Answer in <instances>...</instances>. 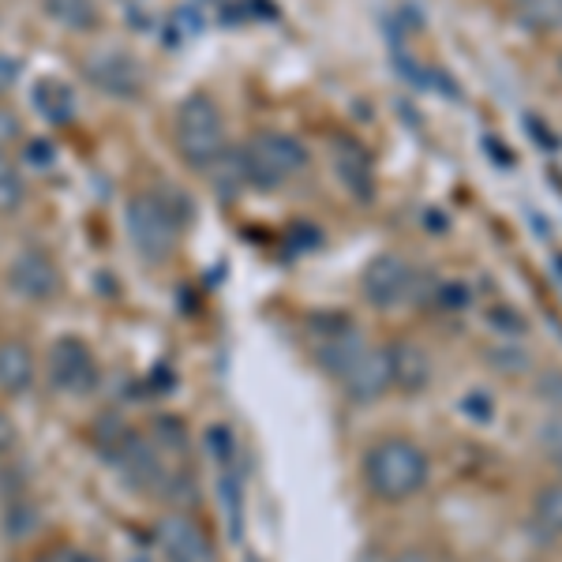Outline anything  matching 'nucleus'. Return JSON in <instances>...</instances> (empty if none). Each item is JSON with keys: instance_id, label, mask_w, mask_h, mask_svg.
Listing matches in <instances>:
<instances>
[{"instance_id": "f257e3e1", "label": "nucleus", "mask_w": 562, "mask_h": 562, "mask_svg": "<svg viewBox=\"0 0 562 562\" xmlns=\"http://www.w3.org/2000/svg\"><path fill=\"white\" fill-rule=\"evenodd\" d=\"M431 461L405 435H386L364 450V484L379 503H405L428 487Z\"/></svg>"}, {"instance_id": "f03ea898", "label": "nucleus", "mask_w": 562, "mask_h": 562, "mask_svg": "<svg viewBox=\"0 0 562 562\" xmlns=\"http://www.w3.org/2000/svg\"><path fill=\"white\" fill-rule=\"evenodd\" d=\"M244 184L251 188H278L285 180H293L296 173L307 169V150L301 147V139L285 132H256L237 154Z\"/></svg>"}, {"instance_id": "7ed1b4c3", "label": "nucleus", "mask_w": 562, "mask_h": 562, "mask_svg": "<svg viewBox=\"0 0 562 562\" xmlns=\"http://www.w3.org/2000/svg\"><path fill=\"white\" fill-rule=\"evenodd\" d=\"M128 233L147 259L161 262L173 256L180 237V211L166 192H139L128 203Z\"/></svg>"}, {"instance_id": "20e7f679", "label": "nucleus", "mask_w": 562, "mask_h": 562, "mask_svg": "<svg viewBox=\"0 0 562 562\" xmlns=\"http://www.w3.org/2000/svg\"><path fill=\"white\" fill-rule=\"evenodd\" d=\"M177 150L195 169H211L225 154V121L211 98L195 94L177 109Z\"/></svg>"}, {"instance_id": "39448f33", "label": "nucleus", "mask_w": 562, "mask_h": 562, "mask_svg": "<svg viewBox=\"0 0 562 562\" xmlns=\"http://www.w3.org/2000/svg\"><path fill=\"white\" fill-rule=\"evenodd\" d=\"M307 346H312L315 364L341 383V375L357 364V357L368 349V341L364 330L349 315H315L307 323Z\"/></svg>"}, {"instance_id": "423d86ee", "label": "nucleus", "mask_w": 562, "mask_h": 562, "mask_svg": "<svg viewBox=\"0 0 562 562\" xmlns=\"http://www.w3.org/2000/svg\"><path fill=\"white\" fill-rule=\"evenodd\" d=\"M360 289H364V301L375 307H402L409 301H420V274L405 256L397 251H379L375 259L360 274Z\"/></svg>"}, {"instance_id": "0eeeda50", "label": "nucleus", "mask_w": 562, "mask_h": 562, "mask_svg": "<svg viewBox=\"0 0 562 562\" xmlns=\"http://www.w3.org/2000/svg\"><path fill=\"white\" fill-rule=\"evenodd\" d=\"M49 379L65 394H90L98 386V360L79 338H57L49 349Z\"/></svg>"}, {"instance_id": "6e6552de", "label": "nucleus", "mask_w": 562, "mask_h": 562, "mask_svg": "<svg viewBox=\"0 0 562 562\" xmlns=\"http://www.w3.org/2000/svg\"><path fill=\"white\" fill-rule=\"evenodd\" d=\"M154 548L166 562H214V548L206 532L184 514H169L154 525Z\"/></svg>"}, {"instance_id": "1a4fd4ad", "label": "nucleus", "mask_w": 562, "mask_h": 562, "mask_svg": "<svg viewBox=\"0 0 562 562\" xmlns=\"http://www.w3.org/2000/svg\"><path fill=\"white\" fill-rule=\"evenodd\" d=\"M8 285L23 296V301H53L60 293V267L53 262L49 251L23 248L8 267Z\"/></svg>"}, {"instance_id": "9d476101", "label": "nucleus", "mask_w": 562, "mask_h": 562, "mask_svg": "<svg viewBox=\"0 0 562 562\" xmlns=\"http://www.w3.org/2000/svg\"><path fill=\"white\" fill-rule=\"evenodd\" d=\"M87 79L98 90L113 94V98H135L143 90V68H139V60L128 57V53H116V49L94 53V57L87 60Z\"/></svg>"}, {"instance_id": "9b49d317", "label": "nucleus", "mask_w": 562, "mask_h": 562, "mask_svg": "<svg viewBox=\"0 0 562 562\" xmlns=\"http://www.w3.org/2000/svg\"><path fill=\"white\" fill-rule=\"evenodd\" d=\"M341 386H346V394L352 402H375V397H383L390 390V357L386 349H364L357 357V364H352L346 375H341Z\"/></svg>"}, {"instance_id": "f8f14e48", "label": "nucleus", "mask_w": 562, "mask_h": 562, "mask_svg": "<svg viewBox=\"0 0 562 562\" xmlns=\"http://www.w3.org/2000/svg\"><path fill=\"white\" fill-rule=\"evenodd\" d=\"M390 357V386H397L402 394H420L431 383V360L428 352L413 341H397L386 349Z\"/></svg>"}, {"instance_id": "ddd939ff", "label": "nucleus", "mask_w": 562, "mask_h": 562, "mask_svg": "<svg viewBox=\"0 0 562 562\" xmlns=\"http://www.w3.org/2000/svg\"><path fill=\"white\" fill-rule=\"evenodd\" d=\"M334 166H338V177L352 188V195H357V199H371V188H375V180H371L368 150L360 147V143H352V139H338V143H334Z\"/></svg>"}, {"instance_id": "4468645a", "label": "nucleus", "mask_w": 562, "mask_h": 562, "mask_svg": "<svg viewBox=\"0 0 562 562\" xmlns=\"http://www.w3.org/2000/svg\"><path fill=\"white\" fill-rule=\"evenodd\" d=\"M510 15L532 34L562 31V0H510Z\"/></svg>"}, {"instance_id": "2eb2a0df", "label": "nucleus", "mask_w": 562, "mask_h": 562, "mask_svg": "<svg viewBox=\"0 0 562 562\" xmlns=\"http://www.w3.org/2000/svg\"><path fill=\"white\" fill-rule=\"evenodd\" d=\"M31 383H34L31 349L20 346V341H8V346H0V390H8V394H23Z\"/></svg>"}, {"instance_id": "dca6fc26", "label": "nucleus", "mask_w": 562, "mask_h": 562, "mask_svg": "<svg viewBox=\"0 0 562 562\" xmlns=\"http://www.w3.org/2000/svg\"><path fill=\"white\" fill-rule=\"evenodd\" d=\"M34 102H38V109L53 124H65L71 121V113H76V94H71V87L60 83V79H42V83L34 87Z\"/></svg>"}, {"instance_id": "f3484780", "label": "nucleus", "mask_w": 562, "mask_h": 562, "mask_svg": "<svg viewBox=\"0 0 562 562\" xmlns=\"http://www.w3.org/2000/svg\"><path fill=\"white\" fill-rule=\"evenodd\" d=\"M45 12L68 31H90L98 26V4L94 0H45Z\"/></svg>"}, {"instance_id": "a211bd4d", "label": "nucleus", "mask_w": 562, "mask_h": 562, "mask_svg": "<svg viewBox=\"0 0 562 562\" xmlns=\"http://www.w3.org/2000/svg\"><path fill=\"white\" fill-rule=\"evenodd\" d=\"M23 203H26L23 173L12 166V161L4 158V154H0V217H4V214H15Z\"/></svg>"}, {"instance_id": "6ab92c4d", "label": "nucleus", "mask_w": 562, "mask_h": 562, "mask_svg": "<svg viewBox=\"0 0 562 562\" xmlns=\"http://www.w3.org/2000/svg\"><path fill=\"white\" fill-rule=\"evenodd\" d=\"M532 510H537V518H540L543 529L562 532V480H559V484L540 487V495H537V503H532Z\"/></svg>"}, {"instance_id": "aec40b11", "label": "nucleus", "mask_w": 562, "mask_h": 562, "mask_svg": "<svg viewBox=\"0 0 562 562\" xmlns=\"http://www.w3.org/2000/svg\"><path fill=\"white\" fill-rule=\"evenodd\" d=\"M431 301L442 307V312H461L469 304V289L461 281H435Z\"/></svg>"}, {"instance_id": "412c9836", "label": "nucleus", "mask_w": 562, "mask_h": 562, "mask_svg": "<svg viewBox=\"0 0 562 562\" xmlns=\"http://www.w3.org/2000/svg\"><path fill=\"white\" fill-rule=\"evenodd\" d=\"M537 397H540V402L559 405V409H562V371L559 368H548L537 379Z\"/></svg>"}, {"instance_id": "4be33fe9", "label": "nucleus", "mask_w": 562, "mask_h": 562, "mask_svg": "<svg viewBox=\"0 0 562 562\" xmlns=\"http://www.w3.org/2000/svg\"><path fill=\"white\" fill-rule=\"evenodd\" d=\"M20 116L12 113V109L8 105H0V147H4V143H12V139H20Z\"/></svg>"}, {"instance_id": "5701e85b", "label": "nucleus", "mask_w": 562, "mask_h": 562, "mask_svg": "<svg viewBox=\"0 0 562 562\" xmlns=\"http://www.w3.org/2000/svg\"><path fill=\"white\" fill-rule=\"evenodd\" d=\"M12 442H15V428H12V420H8L4 413H0V458L12 450Z\"/></svg>"}, {"instance_id": "b1692460", "label": "nucleus", "mask_w": 562, "mask_h": 562, "mask_svg": "<svg viewBox=\"0 0 562 562\" xmlns=\"http://www.w3.org/2000/svg\"><path fill=\"white\" fill-rule=\"evenodd\" d=\"M394 562H435L428 551H420V548H409V551H402V555H394Z\"/></svg>"}, {"instance_id": "393cba45", "label": "nucleus", "mask_w": 562, "mask_h": 562, "mask_svg": "<svg viewBox=\"0 0 562 562\" xmlns=\"http://www.w3.org/2000/svg\"><path fill=\"white\" fill-rule=\"evenodd\" d=\"M15 79V60H0V87H8Z\"/></svg>"}, {"instance_id": "a878e982", "label": "nucleus", "mask_w": 562, "mask_h": 562, "mask_svg": "<svg viewBox=\"0 0 562 562\" xmlns=\"http://www.w3.org/2000/svg\"><path fill=\"white\" fill-rule=\"evenodd\" d=\"M551 461H555V469H559V476H562V442L555 447V454H551Z\"/></svg>"}]
</instances>
